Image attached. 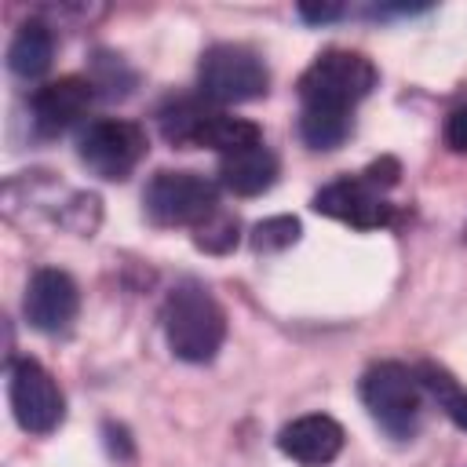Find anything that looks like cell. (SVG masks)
Wrapping results in <instances>:
<instances>
[{
	"mask_svg": "<svg viewBox=\"0 0 467 467\" xmlns=\"http://www.w3.org/2000/svg\"><path fill=\"white\" fill-rule=\"evenodd\" d=\"M88 80L95 84V91L102 88L106 99H124L135 84V73H128L117 55H95V77H88Z\"/></svg>",
	"mask_w": 467,
	"mask_h": 467,
	"instance_id": "cell-20",
	"label": "cell"
},
{
	"mask_svg": "<svg viewBox=\"0 0 467 467\" xmlns=\"http://www.w3.org/2000/svg\"><path fill=\"white\" fill-rule=\"evenodd\" d=\"M299 135H303V142L310 150H336L350 135V113L303 106V113H299Z\"/></svg>",
	"mask_w": 467,
	"mask_h": 467,
	"instance_id": "cell-16",
	"label": "cell"
},
{
	"mask_svg": "<svg viewBox=\"0 0 467 467\" xmlns=\"http://www.w3.org/2000/svg\"><path fill=\"white\" fill-rule=\"evenodd\" d=\"M197 88L208 102L237 106L266 95L270 69L244 44H212L197 62Z\"/></svg>",
	"mask_w": 467,
	"mask_h": 467,
	"instance_id": "cell-4",
	"label": "cell"
},
{
	"mask_svg": "<svg viewBox=\"0 0 467 467\" xmlns=\"http://www.w3.org/2000/svg\"><path fill=\"white\" fill-rule=\"evenodd\" d=\"M259 142H263L259 124H252V120H244V117L219 113V109L208 117V124H204V131H201V139H197V146L219 150L223 157H226V153H237V150H248V146H259Z\"/></svg>",
	"mask_w": 467,
	"mask_h": 467,
	"instance_id": "cell-15",
	"label": "cell"
},
{
	"mask_svg": "<svg viewBox=\"0 0 467 467\" xmlns=\"http://www.w3.org/2000/svg\"><path fill=\"white\" fill-rule=\"evenodd\" d=\"M445 146L452 153H467V102L449 109V117H445Z\"/></svg>",
	"mask_w": 467,
	"mask_h": 467,
	"instance_id": "cell-22",
	"label": "cell"
},
{
	"mask_svg": "<svg viewBox=\"0 0 467 467\" xmlns=\"http://www.w3.org/2000/svg\"><path fill=\"white\" fill-rule=\"evenodd\" d=\"M299 234H303V226H299L296 215H270V219L252 226V248L263 252V255L266 252H285L299 241Z\"/></svg>",
	"mask_w": 467,
	"mask_h": 467,
	"instance_id": "cell-19",
	"label": "cell"
},
{
	"mask_svg": "<svg viewBox=\"0 0 467 467\" xmlns=\"http://www.w3.org/2000/svg\"><path fill=\"white\" fill-rule=\"evenodd\" d=\"M95 99V84L88 77H58V80H47L33 91L29 99V109H33V128L40 135H62L69 131L91 106Z\"/></svg>",
	"mask_w": 467,
	"mask_h": 467,
	"instance_id": "cell-10",
	"label": "cell"
},
{
	"mask_svg": "<svg viewBox=\"0 0 467 467\" xmlns=\"http://www.w3.org/2000/svg\"><path fill=\"white\" fill-rule=\"evenodd\" d=\"M22 310H26V321L44 332V336H58L73 325L77 310H80V292H77V281L66 274V270H55V266H40L29 285H26V299H22Z\"/></svg>",
	"mask_w": 467,
	"mask_h": 467,
	"instance_id": "cell-9",
	"label": "cell"
},
{
	"mask_svg": "<svg viewBox=\"0 0 467 467\" xmlns=\"http://www.w3.org/2000/svg\"><path fill=\"white\" fill-rule=\"evenodd\" d=\"M55 55V33L44 22H26L18 26L11 47H7V69L22 80H36L47 73Z\"/></svg>",
	"mask_w": 467,
	"mask_h": 467,
	"instance_id": "cell-13",
	"label": "cell"
},
{
	"mask_svg": "<svg viewBox=\"0 0 467 467\" xmlns=\"http://www.w3.org/2000/svg\"><path fill=\"white\" fill-rule=\"evenodd\" d=\"M277 153L270 146H248L237 153H226L219 161V182L237 197H259L277 182Z\"/></svg>",
	"mask_w": 467,
	"mask_h": 467,
	"instance_id": "cell-12",
	"label": "cell"
},
{
	"mask_svg": "<svg viewBox=\"0 0 467 467\" xmlns=\"http://www.w3.org/2000/svg\"><path fill=\"white\" fill-rule=\"evenodd\" d=\"M343 15L339 4H299V18L310 22V26H325V22H336Z\"/></svg>",
	"mask_w": 467,
	"mask_h": 467,
	"instance_id": "cell-23",
	"label": "cell"
},
{
	"mask_svg": "<svg viewBox=\"0 0 467 467\" xmlns=\"http://www.w3.org/2000/svg\"><path fill=\"white\" fill-rule=\"evenodd\" d=\"M237 241H241V223H237V215H230V212H223V208L212 212V215L193 230V244H197L201 252H212V255L234 252Z\"/></svg>",
	"mask_w": 467,
	"mask_h": 467,
	"instance_id": "cell-18",
	"label": "cell"
},
{
	"mask_svg": "<svg viewBox=\"0 0 467 467\" xmlns=\"http://www.w3.org/2000/svg\"><path fill=\"white\" fill-rule=\"evenodd\" d=\"M416 376H420V387L431 390V398L438 401V409H441L460 431H467V390H463L441 365H431V361H423V365L416 368Z\"/></svg>",
	"mask_w": 467,
	"mask_h": 467,
	"instance_id": "cell-17",
	"label": "cell"
},
{
	"mask_svg": "<svg viewBox=\"0 0 467 467\" xmlns=\"http://www.w3.org/2000/svg\"><path fill=\"white\" fill-rule=\"evenodd\" d=\"M161 325H164L168 350L190 365L212 361L226 339V314L201 281H179L168 292Z\"/></svg>",
	"mask_w": 467,
	"mask_h": 467,
	"instance_id": "cell-1",
	"label": "cell"
},
{
	"mask_svg": "<svg viewBox=\"0 0 467 467\" xmlns=\"http://www.w3.org/2000/svg\"><path fill=\"white\" fill-rule=\"evenodd\" d=\"M314 212L328 215V219H339L354 230H376V226H390L398 219L394 204L376 186H368L361 175H347V179H336V182L321 186L314 193Z\"/></svg>",
	"mask_w": 467,
	"mask_h": 467,
	"instance_id": "cell-8",
	"label": "cell"
},
{
	"mask_svg": "<svg viewBox=\"0 0 467 467\" xmlns=\"http://www.w3.org/2000/svg\"><path fill=\"white\" fill-rule=\"evenodd\" d=\"M376 80H379V73H376V66L361 51L328 47V51H321L303 69V77H299V99H303V106L350 113L376 88Z\"/></svg>",
	"mask_w": 467,
	"mask_h": 467,
	"instance_id": "cell-2",
	"label": "cell"
},
{
	"mask_svg": "<svg viewBox=\"0 0 467 467\" xmlns=\"http://www.w3.org/2000/svg\"><path fill=\"white\" fill-rule=\"evenodd\" d=\"M368 186H376L379 193L383 190H390V186H398V179H401V164L394 161V157H379V161H372L365 171H358Z\"/></svg>",
	"mask_w": 467,
	"mask_h": 467,
	"instance_id": "cell-21",
	"label": "cell"
},
{
	"mask_svg": "<svg viewBox=\"0 0 467 467\" xmlns=\"http://www.w3.org/2000/svg\"><path fill=\"white\" fill-rule=\"evenodd\" d=\"M146 150H150L146 131L135 120H120V117L91 120L77 139V153L88 164V171L109 182L128 179L146 157Z\"/></svg>",
	"mask_w": 467,
	"mask_h": 467,
	"instance_id": "cell-6",
	"label": "cell"
},
{
	"mask_svg": "<svg viewBox=\"0 0 467 467\" xmlns=\"http://www.w3.org/2000/svg\"><path fill=\"white\" fill-rule=\"evenodd\" d=\"M343 441H347L343 427L332 416H325V412L299 416V420H292V423H285L277 431V449L288 460L303 463V467H325V463H332L343 452Z\"/></svg>",
	"mask_w": 467,
	"mask_h": 467,
	"instance_id": "cell-11",
	"label": "cell"
},
{
	"mask_svg": "<svg viewBox=\"0 0 467 467\" xmlns=\"http://www.w3.org/2000/svg\"><path fill=\"white\" fill-rule=\"evenodd\" d=\"M7 394H11V412L26 434H51L66 416V398L55 376L33 358L11 361Z\"/></svg>",
	"mask_w": 467,
	"mask_h": 467,
	"instance_id": "cell-7",
	"label": "cell"
},
{
	"mask_svg": "<svg viewBox=\"0 0 467 467\" xmlns=\"http://www.w3.org/2000/svg\"><path fill=\"white\" fill-rule=\"evenodd\" d=\"M361 401L390 438L409 441L420 431V376L401 361H376L361 376Z\"/></svg>",
	"mask_w": 467,
	"mask_h": 467,
	"instance_id": "cell-3",
	"label": "cell"
},
{
	"mask_svg": "<svg viewBox=\"0 0 467 467\" xmlns=\"http://www.w3.org/2000/svg\"><path fill=\"white\" fill-rule=\"evenodd\" d=\"M212 113H215V109H208V106H201V102H193V99H175V102H168V106L157 113L161 135H164L171 146L190 150V146H197V139H201V131H204V124H208Z\"/></svg>",
	"mask_w": 467,
	"mask_h": 467,
	"instance_id": "cell-14",
	"label": "cell"
},
{
	"mask_svg": "<svg viewBox=\"0 0 467 467\" xmlns=\"http://www.w3.org/2000/svg\"><path fill=\"white\" fill-rule=\"evenodd\" d=\"M142 204L157 226L197 230L212 212H219V190L197 171H157L142 190Z\"/></svg>",
	"mask_w": 467,
	"mask_h": 467,
	"instance_id": "cell-5",
	"label": "cell"
}]
</instances>
